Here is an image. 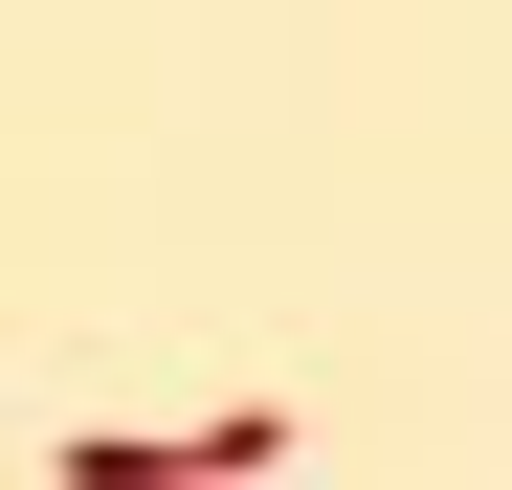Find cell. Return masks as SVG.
Instances as JSON below:
<instances>
[{
	"mask_svg": "<svg viewBox=\"0 0 512 490\" xmlns=\"http://www.w3.org/2000/svg\"><path fill=\"white\" fill-rule=\"evenodd\" d=\"M67 490H245V468H290V401H223V424H90V446H45Z\"/></svg>",
	"mask_w": 512,
	"mask_h": 490,
	"instance_id": "1",
	"label": "cell"
}]
</instances>
